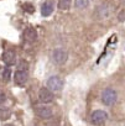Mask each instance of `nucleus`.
<instances>
[{"label": "nucleus", "mask_w": 125, "mask_h": 126, "mask_svg": "<svg viewBox=\"0 0 125 126\" xmlns=\"http://www.w3.org/2000/svg\"><path fill=\"white\" fill-rule=\"evenodd\" d=\"M116 99H118L116 92H115L114 89H111V88H108V89H105V90L102 93V103H103L104 105L110 106V105L115 104Z\"/></svg>", "instance_id": "obj_1"}, {"label": "nucleus", "mask_w": 125, "mask_h": 126, "mask_svg": "<svg viewBox=\"0 0 125 126\" xmlns=\"http://www.w3.org/2000/svg\"><path fill=\"white\" fill-rule=\"evenodd\" d=\"M68 58V53L63 48H56L52 52V59L56 64H65Z\"/></svg>", "instance_id": "obj_2"}, {"label": "nucleus", "mask_w": 125, "mask_h": 126, "mask_svg": "<svg viewBox=\"0 0 125 126\" xmlns=\"http://www.w3.org/2000/svg\"><path fill=\"white\" fill-rule=\"evenodd\" d=\"M62 87H63V82H62V79L57 76H52L48 78L47 80V88L51 90V92H59L62 89Z\"/></svg>", "instance_id": "obj_3"}, {"label": "nucleus", "mask_w": 125, "mask_h": 126, "mask_svg": "<svg viewBox=\"0 0 125 126\" xmlns=\"http://www.w3.org/2000/svg\"><path fill=\"white\" fill-rule=\"evenodd\" d=\"M108 119V114L103 110H95L90 115V120L94 125H103Z\"/></svg>", "instance_id": "obj_4"}, {"label": "nucleus", "mask_w": 125, "mask_h": 126, "mask_svg": "<svg viewBox=\"0 0 125 126\" xmlns=\"http://www.w3.org/2000/svg\"><path fill=\"white\" fill-rule=\"evenodd\" d=\"M38 99L41 103L47 104V103H51L53 100V94L48 88H41L38 92Z\"/></svg>", "instance_id": "obj_5"}, {"label": "nucleus", "mask_w": 125, "mask_h": 126, "mask_svg": "<svg viewBox=\"0 0 125 126\" xmlns=\"http://www.w3.org/2000/svg\"><path fill=\"white\" fill-rule=\"evenodd\" d=\"M3 61L6 63L8 66L15 64V62H16V54H15V52L11 51V49H6L3 53Z\"/></svg>", "instance_id": "obj_6"}, {"label": "nucleus", "mask_w": 125, "mask_h": 126, "mask_svg": "<svg viewBox=\"0 0 125 126\" xmlns=\"http://www.w3.org/2000/svg\"><path fill=\"white\" fill-rule=\"evenodd\" d=\"M29 79V73L27 71H18L15 73V83L19 85H24Z\"/></svg>", "instance_id": "obj_7"}, {"label": "nucleus", "mask_w": 125, "mask_h": 126, "mask_svg": "<svg viewBox=\"0 0 125 126\" xmlns=\"http://www.w3.org/2000/svg\"><path fill=\"white\" fill-rule=\"evenodd\" d=\"M36 112L42 119H50L52 116V110L48 106H38L37 110H36Z\"/></svg>", "instance_id": "obj_8"}, {"label": "nucleus", "mask_w": 125, "mask_h": 126, "mask_svg": "<svg viewBox=\"0 0 125 126\" xmlns=\"http://www.w3.org/2000/svg\"><path fill=\"white\" fill-rule=\"evenodd\" d=\"M52 13H53V4H52L51 1H45V3L42 4V8H41V14H42V16L47 17V16H50Z\"/></svg>", "instance_id": "obj_9"}, {"label": "nucleus", "mask_w": 125, "mask_h": 126, "mask_svg": "<svg viewBox=\"0 0 125 126\" xmlns=\"http://www.w3.org/2000/svg\"><path fill=\"white\" fill-rule=\"evenodd\" d=\"M24 37H25L26 41H29V42H34V41L37 38V32H36L35 29H32V27H27V29L25 30V32H24Z\"/></svg>", "instance_id": "obj_10"}, {"label": "nucleus", "mask_w": 125, "mask_h": 126, "mask_svg": "<svg viewBox=\"0 0 125 126\" xmlns=\"http://www.w3.org/2000/svg\"><path fill=\"white\" fill-rule=\"evenodd\" d=\"M72 0H58V9L59 10H68L71 8Z\"/></svg>", "instance_id": "obj_11"}, {"label": "nucleus", "mask_w": 125, "mask_h": 126, "mask_svg": "<svg viewBox=\"0 0 125 126\" xmlns=\"http://www.w3.org/2000/svg\"><path fill=\"white\" fill-rule=\"evenodd\" d=\"M74 5L77 9H86L89 5V0H74Z\"/></svg>", "instance_id": "obj_12"}, {"label": "nucleus", "mask_w": 125, "mask_h": 126, "mask_svg": "<svg viewBox=\"0 0 125 126\" xmlns=\"http://www.w3.org/2000/svg\"><path fill=\"white\" fill-rule=\"evenodd\" d=\"M10 115H11V112H10V110L9 109H0V119L1 120H8L9 117H10Z\"/></svg>", "instance_id": "obj_13"}, {"label": "nucleus", "mask_w": 125, "mask_h": 126, "mask_svg": "<svg viewBox=\"0 0 125 126\" xmlns=\"http://www.w3.org/2000/svg\"><path fill=\"white\" fill-rule=\"evenodd\" d=\"M10 77H11V71H10V68H4V71H3V78H4V80H9L10 79Z\"/></svg>", "instance_id": "obj_14"}, {"label": "nucleus", "mask_w": 125, "mask_h": 126, "mask_svg": "<svg viewBox=\"0 0 125 126\" xmlns=\"http://www.w3.org/2000/svg\"><path fill=\"white\" fill-rule=\"evenodd\" d=\"M24 9H26L27 13H34V6L30 5V4H25L24 5Z\"/></svg>", "instance_id": "obj_15"}, {"label": "nucleus", "mask_w": 125, "mask_h": 126, "mask_svg": "<svg viewBox=\"0 0 125 126\" xmlns=\"http://www.w3.org/2000/svg\"><path fill=\"white\" fill-rule=\"evenodd\" d=\"M5 101V95L1 93V92H0V104H3Z\"/></svg>", "instance_id": "obj_16"}, {"label": "nucleus", "mask_w": 125, "mask_h": 126, "mask_svg": "<svg viewBox=\"0 0 125 126\" xmlns=\"http://www.w3.org/2000/svg\"><path fill=\"white\" fill-rule=\"evenodd\" d=\"M5 126H13V125H5Z\"/></svg>", "instance_id": "obj_17"}]
</instances>
